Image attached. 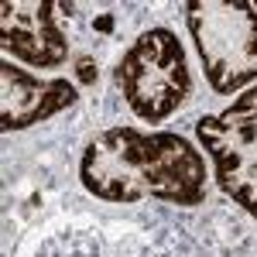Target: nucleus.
<instances>
[{"label": "nucleus", "mask_w": 257, "mask_h": 257, "mask_svg": "<svg viewBox=\"0 0 257 257\" xmlns=\"http://www.w3.org/2000/svg\"><path fill=\"white\" fill-rule=\"evenodd\" d=\"M79 103V89L69 79H38L11 59L0 62V131H24L52 120Z\"/></svg>", "instance_id": "7"}, {"label": "nucleus", "mask_w": 257, "mask_h": 257, "mask_svg": "<svg viewBox=\"0 0 257 257\" xmlns=\"http://www.w3.org/2000/svg\"><path fill=\"white\" fill-rule=\"evenodd\" d=\"M59 4L7 0L0 7V48L7 59L35 69H59L69 62V38L59 28Z\"/></svg>", "instance_id": "6"}, {"label": "nucleus", "mask_w": 257, "mask_h": 257, "mask_svg": "<svg viewBox=\"0 0 257 257\" xmlns=\"http://www.w3.org/2000/svg\"><path fill=\"white\" fill-rule=\"evenodd\" d=\"M113 82L134 117L148 123L168 120L192 93L182 38L172 28H148L113 65Z\"/></svg>", "instance_id": "3"}, {"label": "nucleus", "mask_w": 257, "mask_h": 257, "mask_svg": "<svg viewBox=\"0 0 257 257\" xmlns=\"http://www.w3.org/2000/svg\"><path fill=\"white\" fill-rule=\"evenodd\" d=\"M206 161L182 134L110 127L86 144L79 161L82 189L99 202H148L202 206Z\"/></svg>", "instance_id": "1"}, {"label": "nucleus", "mask_w": 257, "mask_h": 257, "mask_svg": "<svg viewBox=\"0 0 257 257\" xmlns=\"http://www.w3.org/2000/svg\"><path fill=\"white\" fill-rule=\"evenodd\" d=\"M254 7H257V4H254Z\"/></svg>", "instance_id": "8"}, {"label": "nucleus", "mask_w": 257, "mask_h": 257, "mask_svg": "<svg viewBox=\"0 0 257 257\" xmlns=\"http://www.w3.org/2000/svg\"><path fill=\"white\" fill-rule=\"evenodd\" d=\"M31 257H209V254L182 226L69 219L41 240Z\"/></svg>", "instance_id": "4"}, {"label": "nucleus", "mask_w": 257, "mask_h": 257, "mask_svg": "<svg viewBox=\"0 0 257 257\" xmlns=\"http://www.w3.org/2000/svg\"><path fill=\"white\" fill-rule=\"evenodd\" d=\"M185 21L216 96L240 93L257 79V7L250 0H192Z\"/></svg>", "instance_id": "2"}, {"label": "nucleus", "mask_w": 257, "mask_h": 257, "mask_svg": "<svg viewBox=\"0 0 257 257\" xmlns=\"http://www.w3.org/2000/svg\"><path fill=\"white\" fill-rule=\"evenodd\" d=\"M196 134L213 158L219 192L257 219V86L237 93L223 113L202 117Z\"/></svg>", "instance_id": "5"}]
</instances>
